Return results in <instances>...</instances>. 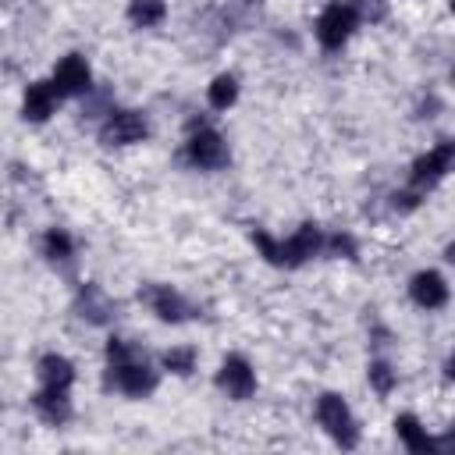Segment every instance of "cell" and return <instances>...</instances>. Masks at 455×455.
Segmentation results:
<instances>
[{
    "instance_id": "ffe728a7",
    "label": "cell",
    "mask_w": 455,
    "mask_h": 455,
    "mask_svg": "<svg viewBox=\"0 0 455 455\" xmlns=\"http://www.w3.org/2000/svg\"><path fill=\"white\" fill-rule=\"evenodd\" d=\"M160 363H164V370H171L178 377H188L196 370V348L192 345H174V348H167L160 355Z\"/></svg>"
},
{
    "instance_id": "7402d4cb",
    "label": "cell",
    "mask_w": 455,
    "mask_h": 455,
    "mask_svg": "<svg viewBox=\"0 0 455 455\" xmlns=\"http://www.w3.org/2000/svg\"><path fill=\"white\" fill-rule=\"evenodd\" d=\"M348 7H352V14H355V21L377 25V21L387 18V0H348Z\"/></svg>"
},
{
    "instance_id": "30bf717a",
    "label": "cell",
    "mask_w": 455,
    "mask_h": 455,
    "mask_svg": "<svg viewBox=\"0 0 455 455\" xmlns=\"http://www.w3.org/2000/svg\"><path fill=\"white\" fill-rule=\"evenodd\" d=\"M75 309H78V316H82L85 323H96V327H103V323L114 320V299H110L100 284H92V281H85V284L78 288Z\"/></svg>"
},
{
    "instance_id": "5b68a950",
    "label": "cell",
    "mask_w": 455,
    "mask_h": 455,
    "mask_svg": "<svg viewBox=\"0 0 455 455\" xmlns=\"http://www.w3.org/2000/svg\"><path fill=\"white\" fill-rule=\"evenodd\" d=\"M355 28V14L348 4H327L316 18V39L323 50H341Z\"/></svg>"
},
{
    "instance_id": "3957f363",
    "label": "cell",
    "mask_w": 455,
    "mask_h": 455,
    "mask_svg": "<svg viewBox=\"0 0 455 455\" xmlns=\"http://www.w3.org/2000/svg\"><path fill=\"white\" fill-rule=\"evenodd\" d=\"M149 135V121L139 110H110L107 121L100 124V142L103 146H132Z\"/></svg>"
},
{
    "instance_id": "cb8c5ba5",
    "label": "cell",
    "mask_w": 455,
    "mask_h": 455,
    "mask_svg": "<svg viewBox=\"0 0 455 455\" xmlns=\"http://www.w3.org/2000/svg\"><path fill=\"white\" fill-rule=\"evenodd\" d=\"M323 249L334 252V256L355 259V242H352V235H331V238H323Z\"/></svg>"
},
{
    "instance_id": "44dd1931",
    "label": "cell",
    "mask_w": 455,
    "mask_h": 455,
    "mask_svg": "<svg viewBox=\"0 0 455 455\" xmlns=\"http://www.w3.org/2000/svg\"><path fill=\"white\" fill-rule=\"evenodd\" d=\"M366 377H370V384H373V391H377V395H391V391H395V384H398V373H395L387 363H380V359L366 366Z\"/></svg>"
},
{
    "instance_id": "52a82bcc",
    "label": "cell",
    "mask_w": 455,
    "mask_h": 455,
    "mask_svg": "<svg viewBox=\"0 0 455 455\" xmlns=\"http://www.w3.org/2000/svg\"><path fill=\"white\" fill-rule=\"evenodd\" d=\"M217 387H220L228 398H235V402L252 398V391H256V373H252L249 359L228 355V359L220 363V370H217Z\"/></svg>"
},
{
    "instance_id": "8fae6325",
    "label": "cell",
    "mask_w": 455,
    "mask_h": 455,
    "mask_svg": "<svg viewBox=\"0 0 455 455\" xmlns=\"http://www.w3.org/2000/svg\"><path fill=\"white\" fill-rule=\"evenodd\" d=\"M409 295H412V302H416L419 309H441V306H448V284H444V277H441L437 270H419V274H412Z\"/></svg>"
},
{
    "instance_id": "ac0fdd59",
    "label": "cell",
    "mask_w": 455,
    "mask_h": 455,
    "mask_svg": "<svg viewBox=\"0 0 455 455\" xmlns=\"http://www.w3.org/2000/svg\"><path fill=\"white\" fill-rule=\"evenodd\" d=\"M43 256H46L50 263H68V259L75 256V242H71V235L60 231V228H50V231L43 235Z\"/></svg>"
},
{
    "instance_id": "9a60e30c",
    "label": "cell",
    "mask_w": 455,
    "mask_h": 455,
    "mask_svg": "<svg viewBox=\"0 0 455 455\" xmlns=\"http://www.w3.org/2000/svg\"><path fill=\"white\" fill-rule=\"evenodd\" d=\"M395 434H398V437H402V444H405L409 451H416V455H434V451H437L434 437L427 434V427H423L412 412L395 416Z\"/></svg>"
},
{
    "instance_id": "484cf974",
    "label": "cell",
    "mask_w": 455,
    "mask_h": 455,
    "mask_svg": "<svg viewBox=\"0 0 455 455\" xmlns=\"http://www.w3.org/2000/svg\"><path fill=\"white\" fill-rule=\"evenodd\" d=\"M228 7H231V11H256V7H259V0H231Z\"/></svg>"
},
{
    "instance_id": "7a4b0ae2",
    "label": "cell",
    "mask_w": 455,
    "mask_h": 455,
    "mask_svg": "<svg viewBox=\"0 0 455 455\" xmlns=\"http://www.w3.org/2000/svg\"><path fill=\"white\" fill-rule=\"evenodd\" d=\"M316 419H320V427H323L341 448H355V444H359V427H355L352 409L345 405L341 395L323 391V395L316 398Z\"/></svg>"
},
{
    "instance_id": "9c48e42d",
    "label": "cell",
    "mask_w": 455,
    "mask_h": 455,
    "mask_svg": "<svg viewBox=\"0 0 455 455\" xmlns=\"http://www.w3.org/2000/svg\"><path fill=\"white\" fill-rule=\"evenodd\" d=\"M53 89H57V96H82V92H89L92 89V71H89L85 57L68 53L53 68Z\"/></svg>"
},
{
    "instance_id": "6da1fadb",
    "label": "cell",
    "mask_w": 455,
    "mask_h": 455,
    "mask_svg": "<svg viewBox=\"0 0 455 455\" xmlns=\"http://www.w3.org/2000/svg\"><path fill=\"white\" fill-rule=\"evenodd\" d=\"M110 380H114L117 391H124V395H132V398H146V395H153L156 384H160L156 370L146 363L142 352H132V355L110 363Z\"/></svg>"
},
{
    "instance_id": "ba28073f",
    "label": "cell",
    "mask_w": 455,
    "mask_h": 455,
    "mask_svg": "<svg viewBox=\"0 0 455 455\" xmlns=\"http://www.w3.org/2000/svg\"><path fill=\"white\" fill-rule=\"evenodd\" d=\"M139 299L164 320V323H181L188 313H192V306L181 299V291H174L171 284H146L142 291H139Z\"/></svg>"
},
{
    "instance_id": "d6986e66",
    "label": "cell",
    "mask_w": 455,
    "mask_h": 455,
    "mask_svg": "<svg viewBox=\"0 0 455 455\" xmlns=\"http://www.w3.org/2000/svg\"><path fill=\"white\" fill-rule=\"evenodd\" d=\"M206 100H210L213 110H228V107L238 100V82H235V75H217V78L210 82V89H206Z\"/></svg>"
},
{
    "instance_id": "277c9868",
    "label": "cell",
    "mask_w": 455,
    "mask_h": 455,
    "mask_svg": "<svg viewBox=\"0 0 455 455\" xmlns=\"http://www.w3.org/2000/svg\"><path fill=\"white\" fill-rule=\"evenodd\" d=\"M185 153H188V160H192L199 171H220V167H228V160H231L224 135L213 132V128H199V132H192Z\"/></svg>"
},
{
    "instance_id": "5bb4252c",
    "label": "cell",
    "mask_w": 455,
    "mask_h": 455,
    "mask_svg": "<svg viewBox=\"0 0 455 455\" xmlns=\"http://www.w3.org/2000/svg\"><path fill=\"white\" fill-rule=\"evenodd\" d=\"M53 107H57V89H53V82H32L28 89H25V100H21V117L25 121H46L50 114H53Z\"/></svg>"
},
{
    "instance_id": "4fadbf2b",
    "label": "cell",
    "mask_w": 455,
    "mask_h": 455,
    "mask_svg": "<svg viewBox=\"0 0 455 455\" xmlns=\"http://www.w3.org/2000/svg\"><path fill=\"white\" fill-rule=\"evenodd\" d=\"M32 409L50 423V427H64L71 419V398L68 387H39L32 395Z\"/></svg>"
},
{
    "instance_id": "e0dca14e",
    "label": "cell",
    "mask_w": 455,
    "mask_h": 455,
    "mask_svg": "<svg viewBox=\"0 0 455 455\" xmlns=\"http://www.w3.org/2000/svg\"><path fill=\"white\" fill-rule=\"evenodd\" d=\"M167 18V4L164 0H128V21L135 28H153Z\"/></svg>"
},
{
    "instance_id": "2e32d148",
    "label": "cell",
    "mask_w": 455,
    "mask_h": 455,
    "mask_svg": "<svg viewBox=\"0 0 455 455\" xmlns=\"http://www.w3.org/2000/svg\"><path fill=\"white\" fill-rule=\"evenodd\" d=\"M36 373H39L43 387H71V380H75V363H71L68 355L50 352V355H43V359H39Z\"/></svg>"
},
{
    "instance_id": "603a6c76",
    "label": "cell",
    "mask_w": 455,
    "mask_h": 455,
    "mask_svg": "<svg viewBox=\"0 0 455 455\" xmlns=\"http://www.w3.org/2000/svg\"><path fill=\"white\" fill-rule=\"evenodd\" d=\"M252 242H256V249L263 252V259H267V263L284 267V245H281L277 238H270L267 231H252Z\"/></svg>"
},
{
    "instance_id": "8992f818",
    "label": "cell",
    "mask_w": 455,
    "mask_h": 455,
    "mask_svg": "<svg viewBox=\"0 0 455 455\" xmlns=\"http://www.w3.org/2000/svg\"><path fill=\"white\" fill-rule=\"evenodd\" d=\"M451 160H455V142H437L430 153H423V156L412 164V188H416V192L434 188V185L451 171Z\"/></svg>"
},
{
    "instance_id": "d4e9b609",
    "label": "cell",
    "mask_w": 455,
    "mask_h": 455,
    "mask_svg": "<svg viewBox=\"0 0 455 455\" xmlns=\"http://www.w3.org/2000/svg\"><path fill=\"white\" fill-rule=\"evenodd\" d=\"M391 199H395V210H412V206L419 203V199H416V192H395Z\"/></svg>"
},
{
    "instance_id": "7c38bea8",
    "label": "cell",
    "mask_w": 455,
    "mask_h": 455,
    "mask_svg": "<svg viewBox=\"0 0 455 455\" xmlns=\"http://www.w3.org/2000/svg\"><path fill=\"white\" fill-rule=\"evenodd\" d=\"M281 245H284V267H299V263H306L309 256H316V252L323 249V231L309 220V224H302L291 238H284Z\"/></svg>"
}]
</instances>
